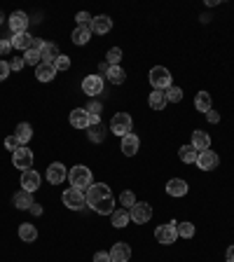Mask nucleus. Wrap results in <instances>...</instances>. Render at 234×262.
I'll use <instances>...</instances> for the list:
<instances>
[{
  "instance_id": "20",
  "label": "nucleus",
  "mask_w": 234,
  "mask_h": 262,
  "mask_svg": "<svg viewBox=\"0 0 234 262\" xmlns=\"http://www.w3.org/2000/svg\"><path fill=\"white\" fill-rule=\"evenodd\" d=\"M70 124L75 129H89V113L85 108H75L70 113Z\"/></svg>"
},
{
  "instance_id": "8",
  "label": "nucleus",
  "mask_w": 234,
  "mask_h": 262,
  "mask_svg": "<svg viewBox=\"0 0 234 262\" xmlns=\"http://www.w3.org/2000/svg\"><path fill=\"white\" fill-rule=\"evenodd\" d=\"M82 92L92 98L99 96V94L103 92V78H101V75H87V78L82 80Z\"/></svg>"
},
{
  "instance_id": "5",
  "label": "nucleus",
  "mask_w": 234,
  "mask_h": 262,
  "mask_svg": "<svg viewBox=\"0 0 234 262\" xmlns=\"http://www.w3.org/2000/svg\"><path fill=\"white\" fill-rule=\"evenodd\" d=\"M176 220L173 222H167V225H157V230H154V239L160 241V244L164 246H171L176 244V239H178V230H176Z\"/></svg>"
},
{
  "instance_id": "2",
  "label": "nucleus",
  "mask_w": 234,
  "mask_h": 262,
  "mask_svg": "<svg viewBox=\"0 0 234 262\" xmlns=\"http://www.w3.org/2000/svg\"><path fill=\"white\" fill-rule=\"evenodd\" d=\"M68 180H70V188H77V190H85L92 185V171L87 166L77 164L68 171Z\"/></svg>"
},
{
  "instance_id": "25",
  "label": "nucleus",
  "mask_w": 234,
  "mask_h": 262,
  "mask_svg": "<svg viewBox=\"0 0 234 262\" xmlns=\"http://www.w3.org/2000/svg\"><path fill=\"white\" fill-rule=\"evenodd\" d=\"M56 75V68L50 66V63H40V66L35 68V78L40 80V82H52Z\"/></svg>"
},
{
  "instance_id": "35",
  "label": "nucleus",
  "mask_w": 234,
  "mask_h": 262,
  "mask_svg": "<svg viewBox=\"0 0 234 262\" xmlns=\"http://www.w3.org/2000/svg\"><path fill=\"white\" fill-rule=\"evenodd\" d=\"M120 61H122V49L110 47L108 54H105V63H108V66H120Z\"/></svg>"
},
{
  "instance_id": "31",
  "label": "nucleus",
  "mask_w": 234,
  "mask_h": 262,
  "mask_svg": "<svg viewBox=\"0 0 234 262\" xmlns=\"http://www.w3.org/2000/svg\"><path fill=\"white\" fill-rule=\"evenodd\" d=\"M14 136H17V138L21 140V145H26V143L31 140V136H33V129H31V124H26V122L17 124V129H14Z\"/></svg>"
},
{
  "instance_id": "6",
  "label": "nucleus",
  "mask_w": 234,
  "mask_h": 262,
  "mask_svg": "<svg viewBox=\"0 0 234 262\" xmlns=\"http://www.w3.org/2000/svg\"><path fill=\"white\" fill-rule=\"evenodd\" d=\"M131 124H134V122H131L129 113H117V115L110 120V131L115 136H122V138H124L127 134H131Z\"/></svg>"
},
{
  "instance_id": "11",
  "label": "nucleus",
  "mask_w": 234,
  "mask_h": 262,
  "mask_svg": "<svg viewBox=\"0 0 234 262\" xmlns=\"http://www.w3.org/2000/svg\"><path fill=\"white\" fill-rule=\"evenodd\" d=\"M28 21L31 19L26 17V12H12L10 14V19H7V24H10V31L17 35V33H26V28H28Z\"/></svg>"
},
{
  "instance_id": "45",
  "label": "nucleus",
  "mask_w": 234,
  "mask_h": 262,
  "mask_svg": "<svg viewBox=\"0 0 234 262\" xmlns=\"http://www.w3.org/2000/svg\"><path fill=\"white\" fill-rule=\"evenodd\" d=\"M206 120H209V122H211V124H218V122H220V115H218L216 110L211 108V110H209V113H206Z\"/></svg>"
},
{
  "instance_id": "3",
  "label": "nucleus",
  "mask_w": 234,
  "mask_h": 262,
  "mask_svg": "<svg viewBox=\"0 0 234 262\" xmlns=\"http://www.w3.org/2000/svg\"><path fill=\"white\" fill-rule=\"evenodd\" d=\"M150 85H152V89L167 92L169 87H171V73H169V68L154 66L152 70H150Z\"/></svg>"
},
{
  "instance_id": "37",
  "label": "nucleus",
  "mask_w": 234,
  "mask_h": 262,
  "mask_svg": "<svg viewBox=\"0 0 234 262\" xmlns=\"http://www.w3.org/2000/svg\"><path fill=\"white\" fill-rule=\"evenodd\" d=\"M164 94H167V101H171V103L183 101V89H180V87H169Z\"/></svg>"
},
{
  "instance_id": "13",
  "label": "nucleus",
  "mask_w": 234,
  "mask_h": 262,
  "mask_svg": "<svg viewBox=\"0 0 234 262\" xmlns=\"http://www.w3.org/2000/svg\"><path fill=\"white\" fill-rule=\"evenodd\" d=\"M40 188V173L33 169L28 171H21V190H26V192H35V190Z\"/></svg>"
},
{
  "instance_id": "30",
  "label": "nucleus",
  "mask_w": 234,
  "mask_h": 262,
  "mask_svg": "<svg viewBox=\"0 0 234 262\" xmlns=\"http://www.w3.org/2000/svg\"><path fill=\"white\" fill-rule=\"evenodd\" d=\"M70 38H73L75 45H87L89 43V38H92V31H89V26H77Z\"/></svg>"
},
{
  "instance_id": "16",
  "label": "nucleus",
  "mask_w": 234,
  "mask_h": 262,
  "mask_svg": "<svg viewBox=\"0 0 234 262\" xmlns=\"http://www.w3.org/2000/svg\"><path fill=\"white\" fill-rule=\"evenodd\" d=\"M40 54H43V63L54 66V61L61 56V52H59V47L54 43H40Z\"/></svg>"
},
{
  "instance_id": "12",
  "label": "nucleus",
  "mask_w": 234,
  "mask_h": 262,
  "mask_svg": "<svg viewBox=\"0 0 234 262\" xmlns=\"http://www.w3.org/2000/svg\"><path fill=\"white\" fill-rule=\"evenodd\" d=\"M218 164H220V157H218L213 150H204V153H199L197 166H199L202 171H213Z\"/></svg>"
},
{
  "instance_id": "9",
  "label": "nucleus",
  "mask_w": 234,
  "mask_h": 262,
  "mask_svg": "<svg viewBox=\"0 0 234 262\" xmlns=\"http://www.w3.org/2000/svg\"><path fill=\"white\" fill-rule=\"evenodd\" d=\"M12 164L17 166V169H21V171H28L33 166V153L26 145L19 147L17 153H12Z\"/></svg>"
},
{
  "instance_id": "22",
  "label": "nucleus",
  "mask_w": 234,
  "mask_h": 262,
  "mask_svg": "<svg viewBox=\"0 0 234 262\" xmlns=\"http://www.w3.org/2000/svg\"><path fill=\"white\" fill-rule=\"evenodd\" d=\"M12 204H14L17 208H21V211H28V208H31L35 201H33V195H31V192H26V190H19L17 195L12 197Z\"/></svg>"
},
{
  "instance_id": "23",
  "label": "nucleus",
  "mask_w": 234,
  "mask_h": 262,
  "mask_svg": "<svg viewBox=\"0 0 234 262\" xmlns=\"http://www.w3.org/2000/svg\"><path fill=\"white\" fill-rule=\"evenodd\" d=\"M33 43H35V38L31 35V33H17V35L12 38V47L14 49H21V52H26V49H31Z\"/></svg>"
},
{
  "instance_id": "46",
  "label": "nucleus",
  "mask_w": 234,
  "mask_h": 262,
  "mask_svg": "<svg viewBox=\"0 0 234 262\" xmlns=\"http://www.w3.org/2000/svg\"><path fill=\"white\" fill-rule=\"evenodd\" d=\"M94 262H110V253H103V250H99V253L94 255Z\"/></svg>"
},
{
  "instance_id": "27",
  "label": "nucleus",
  "mask_w": 234,
  "mask_h": 262,
  "mask_svg": "<svg viewBox=\"0 0 234 262\" xmlns=\"http://www.w3.org/2000/svg\"><path fill=\"white\" fill-rule=\"evenodd\" d=\"M178 157L180 162H185V164H197V157H199V150L192 145H183L178 150Z\"/></svg>"
},
{
  "instance_id": "19",
  "label": "nucleus",
  "mask_w": 234,
  "mask_h": 262,
  "mask_svg": "<svg viewBox=\"0 0 234 262\" xmlns=\"http://www.w3.org/2000/svg\"><path fill=\"white\" fill-rule=\"evenodd\" d=\"M138 147H141V140H138L136 134H127L122 138V153L127 155V157H134V155L138 153Z\"/></svg>"
},
{
  "instance_id": "24",
  "label": "nucleus",
  "mask_w": 234,
  "mask_h": 262,
  "mask_svg": "<svg viewBox=\"0 0 234 262\" xmlns=\"http://www.w3.org/2000/svg\"><path fill=\"white\" fill-rule=\"evenodd\" d=\"M110 218H112V227H117V230H122V227H127L129 225V211L127 208H117V211H112L110 213Z\"/></svg>"
},
{
  "instance_id": "40",
  "label": "nucleus",
  "mask_w": 234,
  "mask_h": 262,
  "mask_svg": "<svg viewBox=\"0 0 234 262\" xmlns=\"http://www.w3.org/2000/svg\"><path fill=\"white\" fill-rule=\"evenodd\" d=\"M120 204H122V206H127V208H134L136 197L131 195V192H122V195H120Z\"/></svg>"
},
{
  "instance_id": "26",
  "label": "nucleus",
  "mask_w": 234,
  "mask_h": 262,
  "mask_svg": "<svg viewBox=\"0 0 234 262\" xmlns=\"http://www.w3.org/2000/svg\"><path fill=\"white\" fill-rule=\"evenodd\" d=\"M169 101H167V94L164 92H160V89H152V94H150V98H148V105L152 110H164V105H167Z\"/></svg>"
},
{
  "instance_id": "29",
  "label": "nucleus",
  "mask_w": 234,
  "mask_h": 262,
  "mask_svg": "<svg viewBox=\"0 0 234 262\" xmlns=\"http://www.w3.org/2000/svg\"><path fill=\"white\" fill-rule=\"evenodd\" d=\"M87 113H89V127H92V124H101V103L99 101H89V103H87Z\"/></svg>"
},
{
  "instance_id": "48",
  "label": "nucleus",
  "mask_w": 234,
  "mask_h": 262,
  "mask_svg": "<svg viewBox=\"0 0 234 262\" xmlns=\"http://www.w3.org/2000/svg\"><path fill=\"white\" fill-rule=\"evenodd\" d=\"M225 260L234 262V246H229V248H227V253H225Z\"/></svg>"
},
{
  "instance_id": "42",
  "label": "nucleus",
  "mask_w": 234,
  "mask_h": 262,
  "mask_svg": "<svg viewBox=\"0 0 234 262\" xmlns=\"http://www.w3.org/2000/svg\"><path fill=\"white\" fill-rule=\"evenodd\" d=\"M12 49V40H0V56H7Z\"/></svg>"
},
{
  "instance_id": "49",
  "label": "nucleus",
  "mask_w": 234,
  "mask_h": 262,
  "mask_svg": "<svg viewBox=\"0 0 234 262\" xmlns=\"http://www.w3.org/2000/svg\"><path fill=\"white\" fill-rule=\"evenodd\" d=\"M0 24H3V14H0Z\"/></svg>"
},
{
  "instance_id": "41",
  "label": "nucleus",
  "mask_w": 234,
  "mask_h": 262,
  "mask_svg": "<svg viewBox=\"0 0 234 262\" xmlns=\"http://www.w3.org/2000/svg\"><path fill=\"white\" fill-rule=\"evenodd\" d=\"M92 14H89V12H77V17H75V21H77V24H80V26H89V24H92Z\"/></svg>"
},
{
  "instance_id": "44",
  "label": "nucleus",
  "mask_w": 234,
  "mask_h": 262,
  "mask_svg": "<svg viewBox=\"0 0 234 262\" xmlns=\"http://www.w3.org/2000/svg\"><path fill=\"white\" fill-rule=\"evenodd\" d=\"M26 66V61H24V56H14L12 59V63H10V68L12 70H21V68Z\"/></svg>"
},
{
  "instance_id": "10",
  "label": "nucleus",
  "mask_w": 234,
  "mask_h": 262,
  "mask_svg": "<svg viewBox=\"0 0 234 262\" xmlns=\"http://www.w3.org/2000/svg\"><path fill=\"white\" fill-rule=\"evenodd\" d=\"M66 178H68V171L61 162H52V164L47 166V180H50L52 185H61Z\"/></svg>"
},
{
  "instance_id": "1",
  "label": "nucleus",
  "mask_w": 234,
  "mask_h": 262,
  "mask_svg": "<svg viewBox=\"0 0 234 262\" xmlns=\"http://www.w3.org/2000/svg\"><path fill=\"white\" fill-rule=\"evenodd\" d=\"M87 206H92L99 215H110L115 211V197L105 183H92L87 188Z\"/></svg>"
},
{
  "instance_id": "4",
  "label": "nucleus",
  "mask_w": 234,
  "mask_h": 262,
  "mask_svg": "<svg viewBox=\"0 0 234 262\" xmlns=\"http://www.w3.org/2000/svg\"><path fill=\"white\" fill-rule=\"evenodd\" d=\"M63 206L70 208V211H80L82 206H87V195L77 188L63 190Z\"/></svg>"
},
{
  "instance_id": "21",
  "label": "nucleus",
  "mask_w": 234,
  "mask_h": 262,
  "mask_svg": "<svg viewBox=\"0 0 234 262\" xmlns=\"http://www.w3.org/2000/svg\"><path fill=\"white\" fill-rule=\"evenodd\" d=\"M167 195L185 197V195H187V183H185L183 178H171V180L167 183Z\"/></svg>"
},
{
  "instance_id": "28",
  "label": "nucleus",
  "mask_w": 234,
  "mask_h": 262,
  "mask_svg": "<svg viewBox=\"0 0 234 262\" xmlns=\"http://www.w3.org/2000/svg\"><path fill=\"white\" fill-rule=\"evenodd\" d=\"M19 237H21V241H26V244L35 241V239H37L35 225H31V222H24V225H19Z\"/></svg>"
},
{
  "instance_id": "15",
  "label": "nucleus",
  "mask_w": 234,
  "mask_h": 262,
  "mask_svg": "<svg viewBox=\"0 0 234 262\" xmlns=\"http://www.w3.org/2000/svg\"><path fill=\"white\" fill-rule=\"evenodd\" d=\"M108 253H110V262H127L131 257V248L124 241H117Z\"/></svg>"
},
{
  "instance_id": "17",
  "label": "nucleus",
  "mask_w": 234,
  "mask_h": 262,
  "mask_svg": "<svg viewBox=\"0 0 234 262\" xmlns=\"http://www.w3.org/2000/svg\"><path fill=\"white\" fill-rule=\"evenodd\" d=\"M190 145H192V147H197L199 153L209 150V147H211L209 134H206V131H202V129H194V131H192V143H190Z\"/></svg>"
},
{
  "instance_id": "14",
  "label": "nucleus",
  "mask_w": 234,
  "mask_h": 262,
  "mask_svg": "<svg viewBox=\"0 0 234 262\" xmlns=\"http://www.w3.org/2000/svg\"><path fill=\"white\" fill-rule=\"evenodd\" d=\"M110 28H112V19L108 17V14H99V17H94L92 24H89V31H92V33H99V35L108 33Z\"/></svg>"
},
{
  "instance_id": "47",
  "label": "nucleus",
  "mask_w": 234,
  "mask_h": 262,
  "mask_svg": "<svg viewBox=\"0 0 234 262\" xmlns=\"http://www.w3.org/2000/svg\"><path fill=\"white\" fill-rule=\"evenodd\" d=\"M28 211H31L33 215H43V206H40V204H33V206L28 208Z\"/></svg>"
},
{
  "instance_id": "43",
  "label": "nucleus",
  "mask_w": 234,
  "mask_h": 262,
  "mask_svg": "<svg viewBox=\"0 0 234 262\" xmlns=\"http://www.w3.org/2000/svg\"><path fill=\"white\" fill-rule=\"evenodd\" d=\"M10 70H12V68H10V63H7L5 59H0V82H3V80H7Z\"/></svg>"
},
{
  "instance_id": "39",
  "label": "nucleus",
  "mask_w": 234,
  "mask_h": 262,
  "mask_svg": "<svg viewBox=\"0 0 234 262\" xmlns=\"http://www.w3.org/2000/svg\"><path fill=\"white\" fill-rule=\"evenodd\" d=\"M54 68H56V73H59V70H68V68H70V59H68L66 54H61L54 61Z\"/></svg>"
},
{
  "instance_id": "7",
  "label": "nucleus",
  "mask_w": 234,
  "mask_h": 262,
  "mask_svg": "<svg viewBox=\"0 0 234 262\" xmlns=\"http://www.w3.org/2000/svg\"><path fill=\"white\" fill-rule=\"evenodd\" d=\"M129 218L134 220L136 225H143V222H148L152 218V206L148 201H136L134 208H129Z\"/></svg>"
},
{
  "instance_id": "36",
  "label": "nucleus",
  "mask_w": 234,
  "mask_h": 262,
  "mask_svg": "<svg viewBox=\"0 0 234 262\" xmlns=\"http://www.w3.org/2000/svg\"><path fill=\"white\" fill-rule=\"evenodd\" d=\"M176 230H178V237H183V239H192V237H194V225H192V222H178Z\"/></svg>"
},
{
  "instance_id": "34",
  "label": "nucleus",
  "mask_w": 234,
  "mask_h": 262,
  "mask_svg": "<svg viewBox=\"0 0 234 262\" xmlns=\"http://www.w3.org/2000/svg\"><path fill=\"white\" fill-rule=\"evenodd\" d=\"M89 140H92V143H103L105 129L101 127V124H92V127H89Z\"/></svg>"
},
{
  "instance_id": "38",
  "label": "nucleus",
  "mask_w": 234,
  "mask_h": 262,
  "mask_svg": "<svg viewBox=\"0 0 234 262\" xmlns=\"http://www.w3.org/2000/svg\"><path fill=\"white\" fill-rule=\"evenodd\" d=\"M5 147H7V150H12V153H17L19 147H24V145H21V140L12 134V136H7V138H5Z\"/></svg>"
},
{
  "instance_id": "33",
  "label": "nucleus",
  "mask_w": 234,
  "mask_h": 262,
  "mask_svg": "<svg viewBox=\"0 0 234 262\" xmlns=\"http://www.w3.org/2000/svg\"><path fill=\"white\" fill-rule=\"evenodd\" d=\"M105 75H108V80H110L112 85H122L124 80H127V73H124V68H120V66H110Z\"/></svg>"
},
{
  "instance_id": "18",
  "label": "nucleus",
  "mask_w": 234,
  "mask_h": 262,
  "mask_svg": "<svg viewBox=\"0 0 234 262\" xmlns=\"http://www.w3.org/2000/svg\"><path fill=\"white\" fill-rule=\"evenodd\" d=\"M24 61H26V66H35V68L43 63V54H40V40H35V43H33V47L24 52Z\"/></svg>"
},
{
  "instance_id": "32",
  "label": "nucleus",
  "mask_w": 234,
  "mask_h": 262,
  "mask_svg": "<svg viewBox=\"0 0 234 262\" xmlns=\"http://www.w3.org/2000/svg\"><path fill=\"white\" fill-rule=\"evenodd\" d=\"M194 108H197L199 113H209L211 110V94L209 92H199L197 98H194Z\"/></svg>"
}]
</instances>
